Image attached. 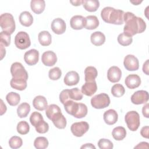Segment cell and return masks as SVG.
<instances>
[{
    "label": "cell",
    "mask_w": 149,
    "mask_h": 149,
    "mask_svg": "<svg viewBox=\"0 0 149 149\" xmlns=\"http://www.w3.org/2000/svg\"><path fill=\"white\" fill-rule=\"evenodd\" d=\"M123 19L125 22L123 33L127 36L132 37L145 31L146 24L141 17L135 16L130 12H127L125 13Z\"/></svg>",
    "instance_id": "1"
},
{
    "label": "cell",
    "mask_w": 149,
    "mask_h": 149,
    "mask_svg": "<svg viewBox=\"0 0 149 149\" xmlns=\"http://www.w3.org/2000/svg\"><path fill=\"white\" fill-rule=\"evenodd\" d=\"M124 14L123 10L109 6L105 7L101 12V16L105 22L117 25L123 23Z\"/></svg>",
    "instance_id": "2"
},
{
    "label": "cell",
    "mask_w": 149,
    "mask_h": 149,
    "mask_svg": "<svg viewBox=\"0 0 149 149\" xmlns=\"http://www.w3.org/2000/svg\"><path fill=\"white\" fill-rule=\"evenodd\" d=\"M0 26L3 31L12 34L16 28L13 16L9 13L2 14L0 16Z\"/></svg>",
    "instance_id": "3"
},
{
    "label": "cell",
    "mask_w": 149,
    "mask_h": 149,
    "mask_svg": "<svg viewBox=\"0 0 149 149\" xmlns=\"http://www.w3.org/2000/svg\"><path fill=\"white\" fill-rule=\"evenodd\" d=\"M125 120L128 128L131 131L137 130L140 124V115L135 111L127 112L125 116Z\"/></svg>",
    "instance_id": "4"
},
{
    "label": "cell",
    "mask_w": 149,
    "mask_h": 149,
    "mask_svg": "<svg viewBox=\"0 0 149 149\" xmlns=\"http://www.w3.org/2000/svg\"><path fill=\"white\" fill-rule=\"evenodd\" d=\"M110 98L108 94L101 93L94 95L91 99V104L95 109H103L109 106Z\"/></svg>",
    "instance_id": "5"
},
{
    "label": "cell",
    "mask_w": 149,
    "mask_h": 149,
    "mask_svg": "<svg viewBox=\"0 0 149 149\" xmlns=\"http://www.w3.org/2000/svg\"><path fill=\"white\" fill-rule=\"evenodd\" d=\"M10 73L12 78L14 79H20L27 80L28 73L25 68L20 62H14L10 67Z\"/></svg>",
    "instance_id": "6"
},
{
    "label": "cell",
    "mask_w": 149,
    "mask_h": 149,
    "mask_svg": "<svg viewBox=\"0 0 149 149\" xmlns=\"http://www.w3.org/2000/svg\"><path fill=\"white\" fill-rule=\"evenodd\" d=\"M15 44L20 49H25L31 45L29 34L25 31H19L15 37Z\"/></svg>",
    "instance_id": "7"
},
{
    "label": "cell",
    "mask_w": 149,
    "mask_h": 149,
    "mask_svg": "<svg viewBox=\"0 0 149 149\" xmlns=\"http://www.w3.org/2000/svg\"><path fill=\"white\" fill-rule=\"evenodd\" d=\"M88 123L84 121L75 122L70 127L72 133L76 137H81L88 130Z\"/></svg>",
    "instance_id": "8"
},
{
    "label": "cell",
    "mask_w": 149,
    "mask_h": 149,
    "mask_svg": "<svg viewBox=\"0 0 149 149\" xmlns=\"http://www.w3.org/2000/svg\"><path fill=\"white\" fill-rule=\"evenodd\" d=\"M123 65L126 69L129 71L137 70L139 68L138 59L135 56L130 54H129L125 57Z\"/></svg>",
    "instance_id": "9"
},
{
    "label": "cell",
    "mask_w": 149,
    "mask_h": 149,
    "mask_svg": "<svg viewBox=\"0 0 149 149\" xmlns=\"http://www.w3.org/2000/svg\"><path fill=\"white\" fill-rule=\"evenodd\" d=\"M148 93L144 90H139L134 93L131 96V101L136 105L146 103L148 100Z\"/></svg>",
    "instance_id": "10"
},
{
    "label": "cell",
    "mask_w": 149,
    "mask_h": 149,
    "mask_svg": "<svg viewBox=\"0 0 149 149\" xmlns=\"http://www.w3.org/2000/svg\"><path fill=\"white\" fill-rule=\"evenodd\" d=\"M39 59V52L36 49H31L25 52L24 60L25 62L30 66L36 65Z\"/></svg>",
    "instance_id": "11"
},
{
    "label": "cell",
    "mask_w": 149,
    "mask_h": 149,
    "mask_svg": "<svg viewBox=\"0 0 149 149\" xmlns=\"http://www.w3.org/2000/svg\"><path fill=\"white\" fill-rule=\"evenodd\" d=\"M41 61L44 65L52 66L56 63L57 61V56L54 52L52 51H47L42 54Z\"/></svg>",
    "instance_id": "12"
},
{
    "label": "cell",
    "mask_w": 149,
    "mask_h": 149,
    "mask_svg": "<svg viewBox=\"0 0 149 149\" xmlns=\"http://www.w3.org/2000/svg\"><path fill=\"white\" fill-rule=\"evenodd\" d=\"M51 29L56 34H62L66 30V23L61 18H56L51 23Z\"/></svg>",
    "instance_id": "13"
},
{
    "label": "cell",
    "mask_w": 149,
    "mask_h": 149,
    "mask_svg": "<svg viewBox=\"0 0 149 149\" xmlns=\"http://www.w3.org/2000/svg\"><path fill=\"white\" fill-rule=\"evenodd\" d=\"M121 76L122 71L118 66H111L108 70L107 77L108 79L112 83L118 82L120 80Z\"/></svg>",
    "instance_id": "14"
},
{
    "label": "cell",
    "mask_w": 149,
    "mask_h": 149,
    "mask_svg": "<svg viewBox=\"0 0 149 149\" xmlns=\"http://www.w3.org/2000/svg\"><path fill=\"white\" fill-rule=\"evenodd\" d=\"M86 22V17L81 15H75L70 19V24L73 29L81 30L85 27Z\"/></svg>",
    "instance_id": "15"
},
{
    "label": "cell",
    "mask_w": 149,
    "mask_h": 149,
    "mask_svg": "<svg viewBox=\"0 0 149 149\" xmlns=\"http://www.w3.org/2000/svg\"><path fill=\"white\" fill-rule=\"evenodd\" d=\"M30 121L31 124L35 127L36 130L39 129L46 123V122L44 121L42 115L38 112H33L31 114Z\"/></svg>",
    "instance_id": "16"
},
{
    "label": "cell",
    "mask_w": 149,
    "mask_h": 149,
    "mask_svg": "<svg viewBox=\"0 0 149 149\" xmlns=\"http://www.w3.org/2000/svg\"><path fill=\"white\" fill-rule=\"evenodd\" d=\"M125 83L129 88L134 89L140 85L141 79L140 76L137 74H131L126 77Z\"/></svg>",
    "instance_id": "17"
},
{
    "label": "cell",
    "mask_w": 149,
    "mask_h": 149,
    "mask_svg": "<svg viewBox=\"0 0 149 149\" xmlns=\"http://www.w3.org/2000/svg\"><path fill=\"white\" fill-rule=\"evenodd\" d=\"M97 90L95 80L93 81H86L81 87V92L87 96L93 95Z\"/></svg>",
    "instance_id": "18"
},
{
    "label": "cell",
    "mask_w": 149,
    "mask_h": 149,
    "mask_svg": "<svg viewBox=\"0 0 149 149\" xmlns=\"http://www.w3.org/2000/svg\"><path fill=\"white\" fill-rule=\"evenodd\" d=\"M79 75L76 72L70 71L66 74L64 77V83L68 86H72L76 85L79 83Z\"/></svg>",
    "instance_id": "19"
},
{
    "label": "cell",
    "mask_w": 149,
    "mask_h": 149,
    "mask_svg": "<svg viewBox=\"0 0 149 149\" xmlns=\"http://www.w3.org/2000/svg\"><path fill=\"white\" fill-rule=\"evenodd\" d=\"M104 120L105 122L109 125L115 124L118 119V115L114 109H110L105 111L104 113Z\"/></svg>",
    "instance_id": "20"
},
{
    "label": "cell",
    "mask_w": 149,
    "mask_h": 149,
    "mask_svg": "<svg viewBox=\"0 0 149 149\" xmlns=\"http://www.w3.org/2000/svg\"><path fill=\"white\" fill-rule=\"evenodd\" d=\"M33 105L35 109L38 111H43L48 107V102L45 97L42 95L36 96L33 101Z\"/></svg>",
    "instance_id": "21"
},
{
    "label": "cell",
    "mask_w": 149,
    "mask_h": 149,
    "mask_svg": "<svg viewBox=\"0 0 149 149\" xmlns=\"http://www.w3.org/2000/svg\"><path fill=\"white\" fill-rule=\"evenodd\" d=\"M91 42L95 46L102 45L105 41V35L101 31H95L91 34Z\"/></svg>",
    "instance_id": "22"
},
{
    "label": "cell",
    "mask_w": 149,
    "mask_h": 149,
    "mask_svg": "<svg viewBox=\"0 0 149 149\" xmlns=\"http://www.w3.org/2000/svg\"><path fill=\"white\" fill-rule=\"evenodd\" d=\"M30 7L33 12L40 14L44 10L45 2L44 0H32L30 2Z\"/></svg>",
    "instance_id": "23"
},
{
    "label": "cell",
    "mask_w": 149,
    "mask_h": 149,
    "mask_svg": "<svg viewBox=\"0 0 149 149\" xmlns=\"http://www.w3.org/2000/svg\"><path fill=\"white\" fill-rule=\"evenodd\" d=\"M19 22L22 25L25 27H29L33 22V16L28 11L22 12L19 16Z\"/></svg>",
    "instance_id": "24"
},
{
    "label": "cell",
    "mask_w": 149,
    "mask_h": 149,
    "mask_svg": "<svg viewBox=\"0 0 149 149\" xmlns=\"http://www.w3.org/2000/svg\"><path fill=\"white\" fill-rule=\"evenodd\" d=\"M63 105L65 109L68 113L74 116L77 112L79 107V103L70 100L66 102Z\"/></svg>",
    "instance_id": "25"
},
{
    "label": "cell",
    "mask_w": 149,
    "mask_h": 149,
    "mask_svg": "<svg viewBox=\"0 0 149 149\" xmlns=\"http://www.w3.org/2000/svg\"><path fill=\"white\" fill-rule=\"evenodd\" d=\"M51 120L52 121L55 126L58 129H64L66 126V119L62 115V112H60L54 116L51 119Z\"/></svg>",
    "instance_id": "26"
},
{
    "label": "cell",
    "mask_w": 149,
    "mask_h": 149,
    "mask_svg": "<svg viewBox=\"0 0 149 149\" xmlns=\"http://www.w3.org/2000/svg\"><path fill=\"white\" fill-rule=\"evenodd\" d=\"M82 4L84 8L90 12H95L100 6V2L97 0H83Z\"/></svg>",
    "instance_id": "27"
},
{
    "label": "cell",
    "mask_w": 149,
    "mask_h": 149,
    "mask_svg": "<svg viewBox=\"0 0 149 149\" xmlns=\"http://www.w3.org/2000/svg\"><path fill=\"white\" fill-rule=\"evenodd\" d=\"M38 39L40 44L42 46H48L52 41L51 35L48 31H42L38 34Z\"/></svg>",
    "instance_id": "28"
},
{
    "label": "cell",
    "mask_w": 149,
    "mask_h": 149,
    "mask_svg": "<svg viewBox=\"0 0 149 149\" xmlns=\"http://www.w3.org/2000/svg\"><path fill=\"white\" fill-rule=\"evenodd\" d=\"M85 74V81H93L95 80L97 76L98 72L95 68L93 66H87L84 70Z\"/></svg>",
    "instance_id": "29"
},
{
    "label": "cell",
    "mask_w": 149,
    "mask_h": 149,
    "mask_svg": "<svg viewBox=\"0 0 149 149\" xmlns=\"http://www.w3.org/2000/svg\"><path fill=\"white\" fill-rule=\"evenodd\" d=\"M86 22L85 28L88 30H93L99 26V20L97 16L94 15H89L86 17Z\"/></svg>",
    "instance_id": "30"
},
{
    "label": "cell",
    "mask_w": 149,
    "mask_h": 149,
    "mask_svg": "<svg viewBox=\"0 0 149 149\" xmlns=\"http://www.w3.org/2000/svg\"><path fill=\"white\" fill-rule=\"evenodd\" d=\"M112 135L115 140H122L126 136V130L122 126H118L113 129Z\"/></svg>",
    "instance_id": "31"
},
{
    "label": "cell",
    "mask_w": 149,
    "mask_h": 149,
    "mask_svg": "<svg viewBox=\"0 0 149 149\" xmlns=\"http://www.w3.org/2000/svg\"><path fill=\"white\" fill-rule=\"evenodd\" d=\"M30 111V106L27 102H23L17 108V115L20 118H26Z\"/></svg>",
    "instance_id": "32"
},
{
    "label": "cell",
    "mask_w": 149,
    "mask_h": 149,
    "mask_svg": "<svg viewBox=\"0 0 149 149\" xmlns=\"http://www.w3.org/2000/svg\"><path fill=\"white\" fill-rule=\"evenodd\" d=\"M10 86L16 90L22 91L27 87V80L12 79L10 81Z\"/></svg>",
    "instance_id": "33"
},
{
    "label": "cell",
    "mask_w": 149,
    "mask_h": 149,
    "mask_svg": "<svg viewBox=\"0 0 149 149\" xmlns=\"http://www.w3.org/2000/svg\"><path fill=\"white\" fill-rule=\"evenodd\" d=\"M61 112V108L55 104H51L47 107L45 111V114L47 118L51 120V119L58 113Z\"/></svg>",
    "instance_id": "34"
},
{
    "label": "cell",
    "mask_w": 149,
    "mask_h": 149,
    "mask_svg": "<svg viewBox=\"0 0 149 149\" xmlns=\"http://www.w3.org/2000/svg\"><path fill=\"white\" fill-rule=\"evenodd\" d=\"M6 100L10 105L16 106L20 102V96L16 93L10 92L6 95Z\"/></svg>",
    "instance_id": "35"
},
{
    "label": "cell",
    "mask_w": 149,
    "mask_h": 149,
    "mask_svg": "<svg viewBox=\"0 0 149 149\" xmlns=\"http://www.w3.org/2000/svg\"><path fill=\"white\" fill-rule=\"evenodd\" d=\"M48 141L45 137H38L34 141V146L37 149H44L48 146Z\"/></svg>",
    "instance_id": "36"
},
{
    "label": "cell",
    "mask_w": 149,
    "mask_h": 149,
    "mask_svg": "<svg viewBox=\"0 0 149 149\" xmlns=\"http://www.w3.org/2000/svg\"><path fill=\"white\" fill-rule=\"evenodd\" d=\"M133 41L132 37L129 36L124 33H120L118 36V42L123 46H127L132 44Z\"/></svg>",
    "instance_id": "37"
},
{
    "label": "cell",
    "mask_w": 149,
    "mask_h": 149,
    "mask_svg": "<svg viewBox=\"0 0 149 149\" xmlns=\"http://www.w3.org/2000/svg\"><path fill=\"white\" fill-rule=\"evenodd\" d=\"M125 89L120 84H114L111 88V93L115 97H120L124 95Z\"/></svg>",
    "instance_id": "38"
},
{
    "label": "cell",
    "mask_w": 149,
    "mask_h": 149,
    "mask_svg": "<svg viewBox=\"0 0 149 149\" xmlns=\"http://www.w3.org/2000/svg\"><path fill=\"white\" fill-rule=\"evenodd\" d=\"M30 126L26 121H20L17 125V131L20 134H26L29 133Z\"/></svg>",
    "instance_id": "39"
},
{
    "label": "cell",
    "mask_w": 149,
    "mask_h": 149,
    "mask_svg": "<svg viewBox=\"0 0 149 149\" xmlns=\"http://www.w3.org/2000/svg\"><path fill=\"white\" fill-rule=\"evenodd\" d=\"M69 95L70 100L79 101L83 98L82 92L77 87L69 90Z\"/></svg>",
    "instance_id": "40"
},
{
    "label": "cell",
    "mask_w": 149,
    "mask_h": 149,
    "mask_svg": "<svg viewBox=\"0 0 149 149\" xmlns=\"http://www.w3.org/2000/svg\"><path fill=\"white\" fill-rule=\"evenodd\" d=\"M23 144L22 139L18 136H12L9 140V145L12 148H20Z\"/></svg>",
    "instance_id": "41"
},
{
    "label": "cell",
    "mask_w": 149,
    "mask_h": 149,
    "mask_svg": "<svg viewBox=\"0 0 149 149\" xmlns=\"http://www.w3.org/2000/svg\"><path fill=\"white\" fill-rule=\"evenodd\" d=\"M62 75V71L58 67L54 68L49 70L48 76L50 79L52 80H56L59 79Z\"/></svg>",
    "instance_id": "42"
},
{
    "label": "cell",
    "mask_w": 149,
    "mask_h": 149,
    "mask_svg": "<svg viewBox=\"0 0 149 149\" xmlns=\"http://www.w3.org/2000/svg\"><path fill=\"white\" fill-rule=\"evenodd\" d=\"M10 34L2 31L0 33V42L5 47H8L10 44Z\"/></svg>",
    "instance_id": "43"
},
{
    "label": "cell",
    "mask_w": 149,
    "mask_h": 149,
    "mask_svg": "<svg viewBox=\"0 0 149 149\" xmlns=\"http://www.w3.org/2000/svg\"><path fill=\"white\" fill-rule=\"evenodd\" d=\"M98 146L101 149H111L113 148V143L108 139H101L98 142Z\"/></svg>",
    "instance_id": "44"
},
{
    "label": "cell",
    "mask_w": 149,
    "mask_h": 149,
    "mask_svg": "<svg viewBox=\"0 0 149 149\" xmlns=\"http://www.w3.org/2000/svg\"><path fill=\"white\" fill-rule=\"evenodd\" d=\"M87 111H88V109H87V106L83 103H79V109L76 114L74 116V117L79 119L82 118L86 116V115L87 114Z\"/></svg>",
    "instance_id": "45"
},
{
    "label": "cell",
    "mask_w": 149,
    "mask_h": 149,
    "mask_svg": "<svg viewBox=\"0 0 149 149\" xmlns=\"http://www.w3.org/2000/svg\"><path fill=\"white\" fill-rule=\"evenodd\" d=\"M69 90L65 89L61 92L59 94V100L62 102V104H64L66 102L70 100L69 95Z\"/></svg>",
    "instance_id": "46"
},
{
    "label": "cell",
    "mask_w": 149,
    "mask_h": 149,
    "mask_svg": "<svg viewBox=\"0 0 149 149\" xmlns=\"http://www.w3.org/2000/svg\"><path fill=\"white\" fill-rule=\"evenodd\" d=\"M148 130H149V127H148V126L143 127L142 129H141V131H140L141 135L143 137L148 139Z\"/></svg>",
    "instance_id": "47"
},
{
    "label": "cell",
    "mask_w": 149,
    "mask_h": 149,
    "mask_svg": "<svg viewBox=\"0 0 149 149\" xmlns=\"http://www.w3.org/2000/svg\"><path fill=\"white\" fill-rule=\"evenodd\" d=\"M148 108H149V107H148V103H146V105H144L143 107V108H142L143 115H144V116H145L147 118H148L149 117V115H148L149 109H148Z\"/></svg>",
    "instance_id": "48"
},
{
    "label": "cell",
    "mask_w": 149,
    "mask_h": 149,
    "mask_svg": "<svg viewBox=\"0 0 149 149\" xmlns=\"http://www.w3.org/2000/svg\"><path fill=\"white\" fill-rule=\"evenodd\" d=\"M143 71L147 75H148V59L143 64Z\"/></svg>",
    "instance_id": "49"
},
{
    "label": "cell",
    "mask_w": 149,
    "mask_h": 149,
    "mask_svg": "<svg viewBox=\"0 0 149 149\" xmlns=\"http://www.w3.org/2000/svg\"><path fill=\"white\" fill-rule=\"evenodd\" d=\"M148 148V143L147 142H141L137 146L134 147V148Z\"/></svg>",
    "instance_id": "50"
},
{
    "label": "cell",
    "mask_w": 149,
    "mask_h": 149,
    "mask_svg": "<svg viewBox=\"0 0 149 149\" xmlns=\"http://www.w3.org/2000/svg\"><path fill=\"white\" fill-rule=\"evenodd\" d=\"M81 148H95V147L91 143H87L81 147Z\"/></svg>",
    "instance_id": "51"
},
{
    "label": "cell",
    "mask_w": 149,
    "mask_h": 149,
    "mask_svg": "<svg viewBox=\"0 0 149 149\" xmlns=\"http://www.w3.org/2000/svg\"><path fill=\"white\" fill-rule=\"evenodd\" d=\"M1 45V59H2V58H3V56L5 55L6 54V50L3 47V45L2 44H0Z\"/></svg>",
    "instance_id": "52"
},
{
    "label": "cell",
    "mask_w": 149,
    "mask_h": 149,
    "mask_svg": "<svg viewBox=\"0 0 149 149\" xmlns=\"http://www.w3.org/2000/svg\"><path fill=\"white\" fill-rule=\"evenodd\" d=\"M70 2L74 6H79L82 3V1H70Z\"/></svg>",
    "instance_id": "53"
},
{
    "label": "cell",
    "mask_w": 149,
    "mask_h": 149,
    "mask_svg": "<svg viewBox=\"0 0 149 149\" xmlns=\"http://www.w3.org/2000/svg\"><path fill=\"white\" fill-rule=\"evenodd\" d=\"M131 3H133V4H134V5H138V4H139V3H140L142 1H134V2H133V1H130Z\"/></svg>",
    "instance_id": "54"
}]
</instances>
